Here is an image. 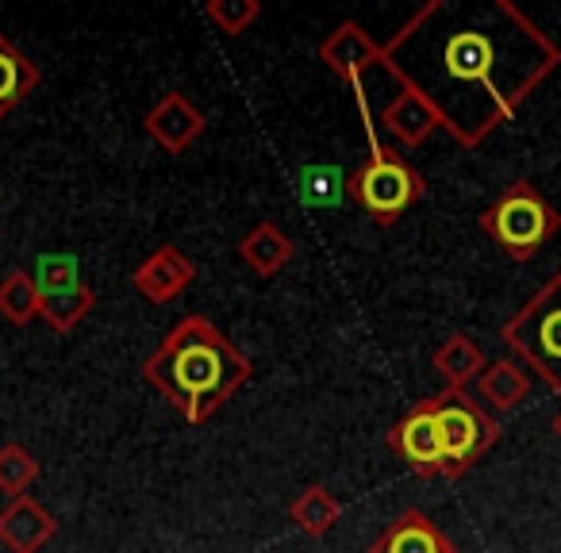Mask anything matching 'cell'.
Here are the masks:
<instances>
[{
    "label": "cell",
    "mask_w": 561,
    "mask_h": 553,
    "mask_svg": "<svg viewBox=\"0 0 561 553\" xmlns=\"http://www.w3.org/2000/svg\"><path fill=\"white\" fill-rule=\"evenodd\" d=\"M558 66L561 47L512 0H427L381 43L377 70L420 93L458 147L477 150Z\"/></svg>",
    "instance_id": "cell-1"
},
{
    "label": "cell",
    "mask_w": 561,
    "mask_h": 553,
    "mask_svg": "<svg viewBox=\"0 0 561 553\" xmlns=\"http://www.w3.org/2000/svg\"><path fill=\"white\" fill-rule=\"evenodd\" d=\"M250 377L254 361L234 350L208 315H185L142 361V381L162 392L185 423H208Z\"/></svg>",
    "instance_id": "cell-2"
},
{
    "label": "cell",
    "mask_w": 561,
    "mask_h": 553,
    "mask_svg": "<svg viewBox=\"0 0 561 553\" xmlns=\"http://www.w3.org/2000/svg\"><path fill=\"white\" fill-rule=\"evenodd\" d=\"M358 112H362V124H366L369 158L346 177V196H351L374 223L392 227L423 200L427 185H423L420 170H415L404 154H397V150L377 139V124H374V116H369V104H358Z\"/></svg>",
    "instance_id": "cell-3"
},
{
    "label": "cell",
    "mask_w": 561,
    "mask_h": 553,
    "mask_svg": "<svg viewBox=\"0 0 561 553\" xmlns=\"http://www.w3.org/2000/svg\"><path fill=\"white\" fill-rule=\"evenodd\" d=\"M481 231L504 250L512 262H530L553 234L561 231V216L530 181H512L489 208L477 216Z\"/></svg>",
    "instance_id": "cell-4"
},
{
    "label": "cell",
    "mask_w": 561,
    "mask_h": 553,
    "mask_svg": "<svg viewBox=\"0 0 561 553\" xmlns=\"http://www.w3.org/2000/svg\"><path fill=\"white\" fill-rule=\"evenodd\" d=\"M500 338L561 396V269L500 327Z\"/></svg>",
    "instance_id": "cell-5"
},
{
    "label": "cell",
    "mask_w": 561,
    "mask_h": 553,
    "mask_svg": "<svg viewBox=\"0 0 561 553\" xmlns=\"http://www.w3.org/2000/svg\"><path fill=\"white\" fill-rule=\"evenodd\" d=\"M431 404H435V419L438 430H443V476L446 481H458L496 446L500 419L481 400L469 396L466 389H443L438 396H431Z\"/></svg>",
    "instance_id": "cell-6"
},
{
    "label": "cell",
    "mask_w": 561,
    "mask_h": 553,
    "mask_svg": "<svg viewBox=\"0 0 561 553\" xmlns=\"http://www.w3.org/2000/svg\"><path fill=\"white\" fill-rule=\"evenodd\" d=\"M32 277L39 285V320H47V327L58 331V335H70L96 308V292L85 285L73 257L43 254Z\"/></svg>",
    "instance_id": "cell-7"
},
{
    "label": "cell",
    "mask_w": 561,
    "mask_h": 553,
    "mask_svg": "<svg viewBox=\"0 0 561 553\" xmlns=\"http://www.w3.org/2000/svg\"><path fill=\"white\" fill-rule=\"evenodd\" d=\"M389 450L397 453L415 476H423V481L443 476V469H446L443 430H438L431 396L420 400L415 407H408L404 419H397V427L389 430Z\"/></svg>",
    "instance_id": "cell-8"
},
{
    "label": "cell",
    "mask_w": 561,
    "mask_h": 553,
    "mask_svg": "<svg viewBox=\"0 0 561 553\" xmlns=\"http://www.w3.org/2000/svg\"><path fill=\"white\" fill-rule=\"evenodd\" d=\"M142 131H147L165 154H185V150L208 131V119H204V112L196 108L185 93L170 89V93H162L150 104V112L142 116Z\"/></svg>",
    "instance_id": "cell-9"
},
{
    "label": "cell",
    "mask_w": 561,
    "mask_h": 553,
    "mask_svg": "<svg viewBox=\"0 0 561 553\" xmlns=\"http://www.w3.org/2000/svg\"><path fill=\"white\" fill-rule=\"evenodd\" d=\"M320 62L328 66L335 78H343L351 89L366 81L369 70L381 66V43L369 39V32L354 20H343L328 39L320 43Z\"/></svg>",
    "instance_id": "cell-10"
},
{
    "label": "cell",
    "mask_w": 561,
    "mask_h": 553,
    "mask_svg": "<svg viewBox=\"0 0 561 553\" xmlns=\"http://www.w3.org/2000/svg\"><path fill=\"white\" fill-rule=\"evenodd\" d=\"M196 281V265L193 257L185 254L181 246H158L150 257H142L139 269H135L131 285L135 292H139L142 300H150V304H170V300H178L181 292H188Z\"/></svg>",
    "instance_id": "cell-11"
},
{
    "label": "cell",
    "mask_w": 561,
    "mask_h": 553,
    "mask_svg": "<svg viewBox=\"0 0 561 553\" xmlns=\"http://www.w3.org/2000/svg\"><path fill=\"white\" fill-rule=\"evenodd\" d=\"M369 553H458V545L443 534L435 519L420 511V507H408L400 511L381 534L374 538Z\"/></svg>",
    "instance_id": "cell-12"
},
{
    "label": "cell",
    "mask_w": 561,
    "mask_h": 553,
    "mask_svg": "<svg viewBox=\"0 0 561 553\" xmlns=\"http://www.w3.org/2000/svg\"><path fill=\"white\" fill-rule=\"evenodd\" d=\"M58 522L35 496H16L0 511V545L9 553H39L55 538Z\"/></svg>",
    "instance_id": "cell-13"
},
{
    "label": "cell",
    "mask_w": 561,
    "mask_h": 553,
    "mask_svg": "<svg viewBox=\"0 0 561 553\" xmlns=\"http://www.w3.org/2000/svg\"><path fill=\"white\" fill-rule=\"evenodd\" d=\"M381 127L408 150L423 147L431 135L443 131L435 108H431L420 93H412V89H404V85H397V96L381 108Z\"/></svg>",
    "instance_id": "cell-14"
},
{
    "label": "cell",
    "mask_w": 561,
    "mask_h": 553,
    "mask_svg": "<svg viewBox=\"0 0 561 553\" xmlns=\"http://www.w3.org/2000/svg\"><path fill=\"white\" fill-rule=\"evenodd\" d=\"M473 389H477V400H481L492 415H512L515 407L530 396V377L519 369V361L500 358L484 366V373L477 377Z\"/></svg>",
    "instance_id": "cell-15"
},
{
    "label": "cell",
    "mask_w": 561,
    "mask_h": 553,
    "mask_svg": "<svg viewBox=\"0 0 561 553\" xmlns=\"http://www.w3.org/2000/svg\"><path fill=\"white\" fill-rule=\"evenodd\" d=\"M293 254H297L293 239L280 231L277 223H270V219L254 223L239 239V262L247 265V269H254L257 277H273V273H280L293 262Z\"/></svg>",
    "instance_id": "cell-16"
},
{
    "label": "cell",
    "mask_w": 561,
    "mask_h": 553,
    "mask_svg": "<svg viewBox=\"0 0 561 553\" xmlns=\"http://www.w3.org/2000/svg\"><path fill=\"white\" fill-rule=\"evenodd\" d=\"M484 350L473 343L469 335H450L443 338V343L435 346V354H431V369H435L438 377H443L446 389H469V384H477V377L484 373Z\"/></svg>",
    "instance_id": "cell-17"
},
{
    "label": "cell",
    "mask_w": 561,
    "mask_h": 553,
    "mask_svg": "<svg viewBox=\"0 0 561 553\" xmlns=\"http://www.w3.org/2000/svg\"><path fill=\"white\" fill-rule=\"evenodd\" d=\"M39 89V66L0 32V119Z\"/></svg>",
    "instance_id": "cell-18"
},
{
    "label": "cell",
    "mask_w": 561,
    "mask_h": 553,
    "mask_svg": "<svg viewBox=\"0 0 561 553\" xmlns=\"http://www.w3.org/2000/svg\"><path fill=\"white\" fill-rule=\"evenodd\" d=\"M289 519L300 534L308 538H323L339 519H343V504L335 499V492L328 484H308L289 507Z\"/></svg>",
    "instance_id": "cell-19"
},
{
    "label": "cell",
    "mask_w": 561,
    "mask_h": 553,
    "mask_svg": "<svg viewBox=\"0 0 561 553\" xmlns=\"http://www.w3.org/2000/svg\"><path fill=\"white\" fill-rule=\"evenodd\" d=\"M0 315L16 327H27L32 320H39V285L27 269H12L0 281Z\"/></svg>",
    "instance_id": "cell-20"
},
{
    "label": "cell",
    "mask_w": 561,
    "mask_h": 553,
    "mask_svg": "<svg viewBox=\"0 0 561 553\" xmlns=\"http://www.w3.org/2000/svg\"><path fill=\"white\" fill-rule=\"evenodd\" d=\"M201 16L208 20L219 35H242L262 20V4H257V0H204Z\"/></svg>",
    "instance_id": "cell-21"
},
{
    "label": "cell",
    "mask_w": 561,
    "mask_h": 553,
    "mask_svg": "<svg viewBox=\"0 0 561 553\" xmlns=\"http://www.w3.org/2000/svg\"><path fill=\"white\" fill-rule=\"evenodd\" d=\"M297 193L312 208H335L346 196V177L339 173V165H308V170H300Z\"/></svg>",
    "instance_id": "cell-22"
},
{
    "label": "cell",
    "mask_w": 561,
    "mask_h": 553,
    "mask_svg": "<svg viewBox=\"0 0 561 553\" xmlns=\"http://www.w3.org/2000/svg\"><path fill=\"white\" fill-rule=\"evenodd\" d=\"M35 481H39V461L16 442L0 446V492H9L12 499L27 496Z\"/></svg>",
    "instance_id": "cell-23"
},
{
    "label": "cell",
    "mask_w": 561,
    "mask_h": 553,
    "mask_svg": "<svg viewBox=\"0 0 561 553\" xmlns=\"http://www.w3.org/2000/svg\"><path fill=\"white\" fill-rule=\"evenodd\" d=\"M553 435H558V442H561V412L553 415Z\"/></svg>",
    "instance_id": "cell-24"
}]
</instances>
